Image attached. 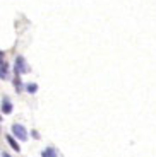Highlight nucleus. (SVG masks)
<instances>
[{"label": "nucleus", "instance_id": "nucleus-3", "mask_svg": "<svg viewBox=\"0 0 156 157\" xmlns=\"http://www.w3.org/2000/svg\"><path fill=\"white\" fill-rule=\"evenodd\" d=\"M41 157H57V150L48 147V149H45L43 152H41Z\"/></svg>", "mask_w": 156, "mask_h": 157}, {"label": "nucleus", "instance_id": "nucleus-1", "mask_svg": "<svg viewBox=\"0 0 156 157\" xmlns=\"http://www.w3.org/2000/svg\"><path fill=\"white\" fill-rule=\"evenodd\" d=\"M12 133L16 135L19 140H26L27 138V132L23 125H12Z\"/></svg>", "mask_w": 156, "mask_h": 157}, {"label": "nucleus", "instance_id": "nucleus-5", "mask_svg": "<svg viewBox=\"0 0 156 157\" xmlns=\"http://www.w3.org/2000/svg\"><path fill=\"white\" fill-rule=\"evenodd\" d=\"M7 142H9V145H10L12 149L16 150V152H17V150H19V144H17V142L14 140V138H12V137H7Z\"/></svg>", "mask_w": 156, "mask_h": 157}, {"label": "nucleus", "instance_id": "nucleus-4", "mask_svg": "<svg viewBox=\"0 0 156 157\" xmlns=\"http://www.w3.org/2000/svg\"><path fill=\"white\" fill-rule=\"evenodd\" d=\"M10 111H12V104H10V101H9L7 98H5V99H4V113H5V114H9Z\"/></svg>", "mask_w": 156, "mask_h": 157}, {"label": "nucleus", "instance_id": "nucleus-8", "mask_svg": "<svg viewBox=\"0 0 156 157\" xmlns=\"http://www.w3.org/2000/svg\"><path fill=\"white\" fill-rule=\"evenodd\" d=\"M2 157H10V155H9V154H2Z\"/></svg>", "mask_w": 156, "mask_h": 157}, {"label": "nucleus", "instance_id": "nucleus-2", "mask_svg": "<svg viewBox=\"0 0 156 157\" xmlns=\"http://www.w3.org/2000/svg\"><path fill=\"white\" fill-rule=\"evenodd\" d=\"M16 72L17 74H26L27 72V65H26L23 56H19V58L16 60Z\"/></svg>", "mask_w": 156, "mask_h": 157}, {"label": "nucleus", "instance_id": "nucleus-7", "mask_svg": "<svg viewBox=\"0 0 156 157\" xmlns=\"http://www.w3.org/2000/svg\"><path fill=\"white\" fill-rule=\"evenodd\" d=\"M36 89H38V87H36L35 84H29V86H27V90H29V92H36Z\"/></svg>", "mask_w": 156, "mask_h": 157}, {"label": "nucleus", "instance_id": "nucleus-6", "mask_svg": "<svg viewBox=\"0 0 156 157\" xmlns=\"http://www.w3.org/2000/svg\"><path fill=\"white\" fill-rule=\"evenodd\" d=\"M0 75H2V78L7 77V63L2 62V70H0Z\"/></svg>", "mask_w": 156, "mask_h": 157}]
</instances>
